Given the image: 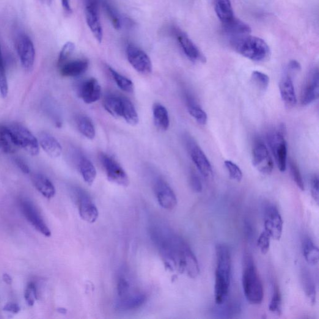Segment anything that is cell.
Here are the masks:
<instances>
[{
	"label": "cell",
	"mask_w": 319,
	"mask_h": 319,
	"mask_svg": "<svg viewBox=\"0 0 319 319\" xmlns=\"http://www.w3.org/2000/svg\"><path fill=\"white\" fill-rule=\"evenodd\" d=\"M216 255L214 299L216 304H221L227 301L229 294L232 275V258L229 247L224 244H218L216 246Z\"/></svg>",
	"instance_id": "obj_1"
},
{
	"label": "cell",
	"mask_w": 319,
	"mask_h": 319,
	"mask_svg": "<svg viewBox=\"0 0 319 319\" xmlns=\"http://www.w3.org/2000/svg\"><path fill=\"white\" fill-rule=\"evenodd\" d=\"M231 45L239 54L254 62H263L270 56V48L265 40L250 35L230 39Z\"/></svg>",
	"instance_id": "obj_2"
},
{
	"label": "cell",
	"mask_w": 319,
	"mask_h": 319,
	"mask_svg": "<svg viewBox=\"0 0 319 319\" xmlns=\"http://www.w3.org/2000/svg\"><path fill=\"white\" fill-rule=\"evenodd\" d=\"M243 288L247 301L253 305L262 303L264 290L262 282L251 255L246 254L243 260Z\"/></svg>",
	"instance_id": "obj_3"
},
{
	"label": "cell",
	"mask_w": 319,
	"mask_h": 319,
	"mask_svg": "<svg viewBox=\"0 0 319 319\" xmlns=\"http://www.w3.org/2000/svg\"><path fill=\"white\" fill-rule=\"evenodd\" d=\"M285 129L283 125L269 133L268 141L277 167L281 172L285 171L287 167L288 148L285 140Z\"/></svg>",
	"instance_id": "obj_4"
},
{
	"label": "cell",
	"mask_w": 319,
	"mask_h": 319,
	"mask_svg": "<svg viewBox=\"0 0 319 319\" xmlns=\"http://www.w3.org/2000/svg\"><path fill=\"white\" fill-rule=\"evenodd\" d=\"M8 125L19 148H23L33 156L39 153V142L28 129L18 123H13Z\"/></svg>",
	"instance_id": "obj_5"
},
{
	"label": "cell",
	"mask_w": 319,
	"mask_h": 319,
	"mask_svg": "<svg viewBox=\"0 0 319 319\" xmlns=\"http://www.w3.org/2000/svg\"><path fill=\"white\" fill-rule=\"evenodd\" d=\"M253 166L263 175H270L274 169L273 159L268 148L261 139L256 140L252 148Z\"/></svg>",
	"instance_id": "obj_6"
},
{
	"label": "cell",
	"mask_w": 319,
	"mask_h": 319,
	"mask_svg": "<svg viewBox=\"0 0 319 319\" xmlns=\"http://www.w3.org/2000/svg\"><path fill=\"white\" fill-rule=\"evenodd\" d=\"M100 158L110 181L122 186H129L130 180L127 174L113 158L106 154L101 153Z\"/></svg>",
	"instance_id": "obj_7"
},
{
	"label": "cell",
	"mask_w": 319,
	"mask_h": 319,
	"mask_svg": "<svg viewBox=\"0 0 319 319\" xmlns=\"http://www.w3.org/2000/svg\"><path fill=\"white\" fill-rule=\"evenodd\" d=\"M16 48L22 67L27 71L34 68L36 52L34 43L28 36L21 34L16 41Z\"/></svg>",
	"instance_id": "obj_8"
},
{
	"label": "cell",
	"mask_w": 319,
	"mask_h": 319,
	"mask_svg": "<svg viewBox=\"0 0 319 319\" xmlns=\"http://www.w3.org/2000/svg\"><path fill=\"white\" fill-rule=\"evenodd\" d=\"M186 145L192 161L201 174L206 178L212 177L213 176L212 166L202 148L192 139H187Z\"/></svg>",
	"instance_id": "obj_9"
},
{
	"label": "cell",
	"mask_w": 319,
	"mask_h": 319,
	"mask_svg": "<svg viewBox=\"0 0 319 319\" xmlns=\"http://www.w3.org/2000/svg\"><path fill=\"white\" fill-rule=\"evenodd\" d=\"M126 54L129 63L137 72L142 74L152 72V65L150 57L139 47L129 45L126 48Z\"/></svg>",
	"instance_id": "obj_10"
},
{
	"label": "cell",
	"mask_w": 319,
	"mask_h": 319,
	"mask_svg": "<svg viewBox=\"0 0 319 319\" xmlns=\"http://www.w3.org/2000/svg\"><path fill=\"white\" fill-rule=\"evenodd\" d=\"M265 232L271 238L279 241L281 238L283 230V221L277 208L273 205L266 208L265 214Z\"/></svg>",
	"instance_id": "obj_11"
},
{
	"label": "cell",
	"mask_w": 319,
	"mask_h": 319,
	"mask_svg": "<svg viewBox=\"0 0 319 319\" xmlns=\"http://www.w3.org/2000/svg\"><path fill=\"white\" fill-rule=\"evenodd\" d=\"M172 31L184 54L189 60L194 62H205V57L185 33L181 31L177 27L173 28Z\"/></svg>",
	"instance_id": "obj_12"
},
{
	"label": "cell",
	"mask_w": 319,
	"mask_h": 319,
	"mask_svg": "<svg viewBox=\"0 0 319 319\" xmlns=\"http://www.w3.org/2000/svg\"><path fill=\"white\" fill-rule=\"evenodd\" d=\"M76 194L78 197L80 216L84 221L89 224H93L98 218V208L86 192L82 189H78Z\"/></svg>",
	"instance_id": "obj_13"
},
{
	"label": "cell",
	"mask_w": 319,
	"mask_h": 319,
	"mask_svg": "<svg viewBox=\"0 0 319 319\" xmlns=\"http://www.w3.org/2000/svg\"><path fill=\"white\" fill-rule=\"evenodd\" d=\"M319 75L317 68L313 69L308 76L301 93L302 105L308 106L318 98Z\"/></svg>",
	"instance_id": "obj_14"
},
{
	"label": "cell",
	"mask_w": 319,
	"mask_h": 319,
	"mask_svg": "<svg viewBox=\"0 0 319 319\" xmlns=\"http://www.w3.org/2000/svg\"><path fill=\"white\" fill-rule=\"evenodd\" d=\"M155 192L159 205L168 210H172L177 205V197L166 181L162 179L156 180Z\"/></svg>",
	"instance_id": "obj_15"
},
{
	"label": "cell",
	"mask_w": 319,
	"mask_h": 319,
	"mask_svg": "<svg viewBox=\"0 0 319 319\" xmlns=\"http://www.w3.org/2000/svg\"><path fill=\"white\" fill-rule=\"evenodd\" d=\"M21 208L24 216L36 230L47 237L51 236L50 230L46 226L45 222L41 218L40 214L31 202L27 200L23 201L21 203Z\"/></svg>",
	"instance_id": "obj_16"
},
{
	"label": "cell",
	"mask_w": 319,
	"mask_h": 319,
	"mask_svg": "<svg viewBox=\"0 0 319 319\" xmlns=\"http://www.w3.org/2000/svg\"><path fill=\"white\" fill-rule=\"evenodd\" d=\"M78 95L85 103L89 104L100 100L101 87L97 79L90 78L82 82L78 89Z\"/></svg>",
	"instance_id": "obj_17"
},
{
	"label": "cell",
	"mask_w": 319,
	"mask_h": 319,
	"mask_svg": "<svg viewBox=\"0 0 319 319\" xmlns=\"http://www.w3.org/2000/svg\"><path fill=\"white\" fill-rule=\"evenodd\" d=\"M147 301V296L141 293H130L123 298L117 299L116 309L122 311H128L139 309Z\"/></svg>",
	"instance_id": "obj_18"
},
{
	"label": "cell",
	"mask_w": 319,
	"mask_h": 319,
	"mask_svg": "<svg viewBox=\"0 0 319 319\" xmlns=\"http://www.w3.org/2000/svg\"><path fill=\"white\" fill-rule=\"evenodd\" d=\"M279 91L280 97L285 106L292 107L296 105L298 100L290 73L285 74L280 80Z\"/></svg>",
	"instance_id": "obj_19"
},
{
	"label": "cell",
	"mask_w": 319,
	"mask_h": 319,
	"mask_svg": "<svg viewBox=\"0 0 319 319\" xmlns=\"http://www.w3.org/2000/svg\"><path fill=\"white\" fill-rule=\"evenodd\" d=\"M40 147L52 158H57L61 155L62 148L59 142L50 134L43 132L38 137Z\"/></svg>",
	"instance_id": "obj_20"
},
{
	"label": "cell",
	"mask_w": 319,
	"mask_h": 319,
	"mask_svg": "<svg viewBox=\"0 0 319 319\" xmlns=\"http://www.w3.org/2000/svg\"><path fill=\"white\" fill-rule=\"evenodd\" d=\"M89 61L84 59H76L65 62L60 67V73L64 77H78L86 73Z\"/></svg>",
	"instance_id": "obj_21"
},
{
	"label": "cell",
	"mask_w": 319,
	"mask_h": 319,
	"mask_svg": "<svg viewBox=\"0 0 319 319\" xmlns=\"http://www.w3.org/2000/svg\"><path fill=\"white\" fill-rule=\"evenodd\" d=\"M222 28L225 34L232 38L241 37V36L250 35L251 32V27L244 22L234 18L232 20L227 23L222 24Z\"/></svg>",
	"instance_id": "obj_22"
},
{
	"label": "cell",
	"mask_w": 319,
	"mask_h": 319,
	"mask_svg": "<svg viewBox=\"0 0 319 319\" xmlns=\"http://www.w3.org/2000/svg\"><path fill=\"white\" fill-rule=\"evenodd\" d=\"M18 148L8 125L0 124V150L10 154L16 152Z\"/></svg>",
	"instance_id": "obj_23"
},
{
	"label": "cell",
	"mask_w": 319,
	"mask_h": 319,
	"mask_svg": "<svg viewBox=\"0 0 319 319\" xmlns=\"http://www.w3.org/2000/svg\"><path fill=\"white\" fill-rule=\"evenodd\" d=\"M32 181L35 188L46 199H51L56 194L53 184L46 176L40 173H35L32 176Z\"/></svg>",
	"instance_id": "obj_24"
},
{
	"label": "cell",
	"mask_w": 319,
	"mask_h": 319,
	"mask_svg": "<svg viewBox=\"0 0 319 319\" xmlns=\"http://www.w3.org/2000/svg\"><path fill=\"white\" fill-rule=\"evenodd\" d=\"M78 166L85 182L89 185H92L95 180L97 172L91 161L86 156H81L78 160Z\"/></svg>",
	"instance_id": "obj_25"
},
{
	"label": "cell",
	"mask_w": 319,
	"mask_h": 319,
	"mask_svg": "<svg viewBox=\"0 0 319 319\" xmlns=\"http://www.w3.org/2000/svg\"><path fill=\"white\" fill-rule=\"evenodd\" d=\"M214 10L222 24L232 20L234 13L230 0H214Z\"/></svg>",
	"instance_id": "obj_26"
},
{
	"label": "cell",
	"mask_w": 319,
	"mask_h": 319,
	"mask_svg": "<svg viewBox=\"0 0 319 319\" xmlns=\"http://www.w3.org/2000/svg\"><path fill=\"white\" fill-rule=\"evenodd\" d=\"M154 123L156 127L161 131H166L170 126L169 112L162 104H155L153 107Z\"/></svg>",
	"instance_id": "obj_27"
},
{
	"label": "cell",
	"mask_w": 319,
	"mask_h": 319,
	"mask_svg": "<svg viewBox=\"0 0 319 319\" xmlns=\"http://www.w3.org/2000/svg\"><path fill=\"white\" fill-rule=\"evenodd\" d=\"M187 109L189 114L200 125H204L207 122L208 116L204 110L202 109L191 95H186Z\"/></svg>",
	"instance_id": "obj_28"
},
{
	"label": "cell",
	"mask_w": 319,
	"mask_h": 319,
	"mask_svg": "<svg viewBox=\"0 0 319 319\" xmlns=\"http://www.w3.org/2000/svg\"><path fill=\"white\" fill-rule=\"evenodd\" d=\"M87 26L99 43L103 39V30L100 18V13L85 12Z\"/></svg>",
	"instance_id": "obj_29"
},
{
	"label": "cell",
	"mask_w": 319,
	"mask_h": 319,
	"mask_svg": "<svg viewBox=\"0 0 319 319\" xmlns=\"http://www.w3.org/2000/svg\"><path fill=\"white\" fill-rule=\"evenodd\" d=\"M104 108L110 114L115 118L122 117V97L116 95H109L104 99Z\"/></svg>",
	"instance_id": "obj_30"
},
{
	"label": "cell",
	"mask_w": 319,
	"mask_h": 319,
	"mask_svg": "<svg viewBox=\"0 0 319 319\" xmlns=\"http://www.w3.org/2000/svg\"><path fill=\"white\" fill-rule=\"evenodd\" d=\"M302 252L308 264L312 266L317 265L319 260L318 248L310 238H305L302 242Z\"/></svg>",
	"instance_id": "obj_31"
},
{
	"label": "cell",
	"mask_w": 319,
	"mask_h": 319,
	"mask_svg": "<svg viewBox=\"0 0 319 319\" xmlns=\"http://www.w3.org/2000/svg\"><path fill=\"white\" fill-rule=\"evenodd\" d=\"M184 272H186L188 276L192 278H196L200 274L199 263L189 247L187 248L185 252V259H184Z\"/></svg>",
	"instance_id": "obj_32"
},
{
	"label": "cell",
	"mask_w": 319,
	"mask_h": 319,
	"mask_svg": "<svg viewBox=\"0 0 319 319\" xmlns=\"http://www.w3.org/2000/svg\"><path fill=\"white\" fill-rule=\"evenodd\" d=\"M101 5L112 26L115 29H120L122 25V19L116 8L109 0H101Z\"/></svg>",
	"instance_id": "obj_33"
},
{
	"label": "cell",
	"mask_w": 319,
	"mask_h": 319,
	"mask_svg": "<svg viewBox=\"0 0 319 319\" xmlns=\"http://www.w3.org/2000/svg\"><path fill=\"white\" fill-rule=\"evenodd\" d=\"M78 130L87 139L92 140L95 136V130L92 120L84 115H79L76 118Z\"/></svg>",
	"instance_id": "obj_34"
},
{
	"label": "cell",
	"mask_w": 319,
	"mask_h": 319,
	"mask_svg": "<svg viewBox=\"0 0 319 319\" xmlns=\"http://www.w3.org/2000/svg\"><path fill=\"white\" fill-rule=\"evenodd\" d=\"M122 117L129 125L135 126L139 123V115L133 104L128 99L122 97Z\"/></svg>",
	"instance_id": "obj_35"
},
{
	"label": "cell",
	"mask_w": 319,
	"mask_h": 319,
	"mask_svg": "<svg viewBox=\"0 0 319 319\" xmlns=\"http://www.w3.org/2000/svg\"><path fill=\"white\" fill-rule=\"evenodd\" d=\"M302 281L304 290L308 299L312 304L316 301V288L311 274L307 270H304L302 273Z\"/></svg>",
	"instance_id": "obj_36"
},
{
	"label": "cell",
	"mask_w": 319,
	"mask_h": 319,
	"mask_svg": "<svg viewBox=\"0 0 319 319\" xmlns=\"http://www.w3.org/2000/svg\"><path fill=\"white\" fill-rule=\"evenodd\" d=\"M109 70L112 76L113 77L115 83L117 84L121 90L129 93L134 92V85L133 81L126 78V77L121 75L117 71H115L114 69L109 68Z\"/></svg>",
	"instance_id": "obj_37"
},
{
	"label": "cell",
	"mask_w": 319,
	"mask_h": 319,
	"mask_svg": "<svg viewBox=\"0 0 319 319\" xmlns=\"http://www.w3.org/2000/svg\"><path fill=\"white\" fill-rule=\"evenodd\" d=\"M219 306L214 310L219 317L230 318L240 311V305L236 303L226 304V302L221 304H217Z\"/></svg>",
	"instance_id": "obj_38"
},
{
	"label": "cell",
	"mask_w": 319,
	"mask_h": 319,
	"mask_svg": "<svg viewBox=\"0 0 319 319\" xmlns=\"http://www.w3.org/2000/svg\"><path fill=\"white\" fill-rule=\"evenodd\" d=\"M269 309L272 312L280 314L282 310V300L280 290L278 286L274 284L273 289V295L271 301L269 305Z\"/></svg>",
	"instance_id": "obj_39"
},
{
	"label": "cell",
	"mask_w": 319,
	"mask_h": 319,
	"mask_svg": "<svg viewBox=\"0 0 319 319\" xmlns=\"http://www.w3.org/2000/svg\"><path fill=\"white\" fill-rule=\"evenodd\" d=\"M251 80L255 86L263 91H265L268 89L269 81H270L267 74L258 71H253L251 74Z\"/></svg>",
	"instance_id": "obj_40"
},
{
	"label": "cell",
	"mask_w": 319,
	"mask_h": 319,
	"mask_svg": "<svg viewBox=\"0 0 319 319\" xmlns=\"http://www.w3.org/2000/svg\"><path fill=\"white\" fill-rule=\"evenodd\" d=\"M8 93V81L3 59L1 47H0V95L3 98L7 97Z\"/></svg>",
	"instance_id": "obj_41"
},
{
	"label": "cell",
	"mask_w": 319,
	"mask_h": 319,
	"mask_svg": "<svg viewBox=\"0 0 319 319\" xmlns=\"http://www.w3.org/2000/svg\"><path fill=\"white\" fill-rule=\"evenodd\" d=\"M75 45L73 42L69 41L67 43L65 44L63 46L61 50L60 51L58 62L59 67H61L63 64L67 62V60L71 57V55L74 53L75 50Z\"/></svg>",
	"instance_id": "obj_42"
},
{
	"label": "cell",
	"mask_w": 319,
	"mask_h": 319,
	"mask_svg": "<svg viewBox=\"0 0 319 319\" xmlns=\"http://www.w3.org/2000/svg\"><path fill=\"white\" fill-rule=\"evenodd\" d=\"M224 164L232 179L238 182L243 179V172L237 165L231 161H225Z\"/></svg>",
	"instance_id": "obj_43"
},
{
	"label": "cell",
	"mask_w": 319,
	"mask_h": 319,
	"mask_svg": "<svg viewBox=\"0 0 319 319\" xmlns=\"http://www.w3.org/2000/svg\"><path fill=\"white\" fill-rule=\"evenodd\" d=\"M130 293H131L130 280L126 278L124 275H121L117 282V294L119 298H123Z\"/></svg>",
	"instance_id": "obj_44"
},
{
	"label": "cell",
	"mask_w": 319,
	"mask_h": 319,
	"mask_svg": "<svg viewBox=\"0 0 319 319\" xmlns=\"http://www.w3.org/2000/svg\"><path fill=\"white\" fill-rule=\"evenodd\" d=\"M290 170L291 176H292L293 180L295 181L297 186L302 191H304L305 189L304 183L303 179H302L301 172H300L298 166L293 161L290 162Z\"/></svg>",
	"instance_id": "obj_45"
},
{
	"label": "cell",
	"mask_w": 319,
	"mask_h": 319,
	"mask_svg": "<svg viewBox=\"0 0 319 319\" xmlns=\"http://www.w3.org/2000/svg\"><path fill=\"white\" fill-rule=\"evenodd\" d=\"M24 299L29 306H34L35 302L38 299L37 291L34 282H30L27 284L24 291Z\"/></svg>",
	"instance_id": "obj_46"
},
{
	"label": "cell",
	"mask_w": 319,
	"mask_h": 319,
	"mask_svg": "<svg viewBox=\"0 0 319 319\" xmlns=\"http://www.w3.org/2000/svg\"><path fill=\"white\" fill-rule=\"evenodd\" d=\"M270 236L268 235V233L264 231L258 239V248L260 249L261 252L263 254H266L269 251V247H270Z\"/></svg>",
	"instance_id": "obj_47"
},
{
	"label": "cell",
	"mask_w": 319,
	"mask_h": 319,
	"mask_svg": "<svg viewBox=\"0 0 319 319\" xmlns=\"http://www.w3.org/2000/svg\"><path fill=\"white\" fill-rule=\"evenodd\" d=\"M310 192L313 199L317 204L319 202L318 178L317 175H313L310 178Z\"/></svg>",
	"instance_id": "obj_48"
},
{
	"label": "cell",
	"mask_w": 319,
	"mask_h": 319,
	"mask_svg": "<svg viewBox=\"0 0 319 319\" xmlns=\"http://www.w3.org/2000/svg\"><path fill=\"white\" fill-rule=\"evenodd\" d=\"M189 181H190V185L193 190L197 193H200L203 190V186L200 178L196 173L192 172L190 177H189Z\"/></svg>",
	"instance_id": "obj_49"
},
{
	"label": "cell",
	"mask_w": 319,
	"mask_h": 319,
	"mask_svg": "<svg viewBox=\"0 0 319 319\" xmlns=\"http://www.w3.org/2000/svg\"><path fill=\"white\" fill-rule=\"evenodd\" d=\"M85 12L100 13L101 0H83Z\"/></svg>",
	"instance_id": "obj_50"
},
{
	"label": "cell",
	"mask_w": 319,
	"mask_h": 319,
	"mask_svg": "<svg viewBox=\"0 0 319 319\" xmlns=\"http://www.w3.org/2000/svg\"><path fill=\"white\" fill-rule=\"evenodd\" d=\"M15 164L16 166L20 169L22 172L26 174H28L30 172L29 168L27 166L25 162L23 159L20 158H16L15 159Z\"/></svg>",
	"instance_id": "obj_51"
},
{
	"label": "cell",
	"mask_w": 319,
	"mask_h": 319,
	"mask_svg": "<svg viewBox=\"0 0 319 319\" xmlns=\"http://www.w3.org/2000/svg\"><path fill=\"white\" fill-rule=\"evenodd\" d=\"M4 309L5 311L13 313H17L21 310L20 306L17 304L13 303V302H10V303L5 305Z\"/></svg>",
	"instance_id": "obj_52"
},
{
	"label": "cell",
	"mask_w": 319,
	"mask_h": 319,
	"mask_svg": "<svg viewBox=\"0 0 319 319\" xmlns=\"http://www.w3.org/2000/svg\"><path fill=\"white\" fill-rule=\"evenodd\" d=\"M288 70L291 71V72H298L301 71V66L300 63L296 60H291L288 65Z\"/></svg>",
	"instance_id": "obj_53"
},
{
	"label": "cell",
	"mask_w": 319,
	"mask_h": 319,
	"mask_svg": "<svg viewBox=\"0 0 319 319\" xmlns=\"http://www.w3.org/2000/svg\"><path fill=\"white\" fill-rule=\"evenodd\" d=\"M60 2H61L62 7L65 12L68 15H71L73 12V10L71 8L70 0H60Z\"/></svg>",
	"instance_id": "obj_54"
},
{
	"label": "cell",
	"mask_w": 319,
	"mask_h": 319,
	"mask_svg": "<svg viewBox=\"0 0 319 319\" xmlns=\"http://www.w3.org/2000/svg\"><path fill=\"white\" fill-rule=\"evenodd\" d=\"M3 279H4V282H6L7 284L11 285L12 284V278L11 277L10 275L8 274H4V276H3Z\"/></svg>",
	"instance_id": "obj_55"
},
{
	"label": "cell",
	"mask_w": 319,
	"mask_h": 319,
	"mask_svg": "<svg viewBox=\"0 0 319 319\" xmlns=\"http://www.w3.org/2000/svg\"><path fill=\"white\" fill-rule=\"evenodd\" d=\"M40 1L42 2L43 4L49 5L51 4V0H40Z\"/></svg>",
	"instance_id": "obj_56"
}]
</instances>
